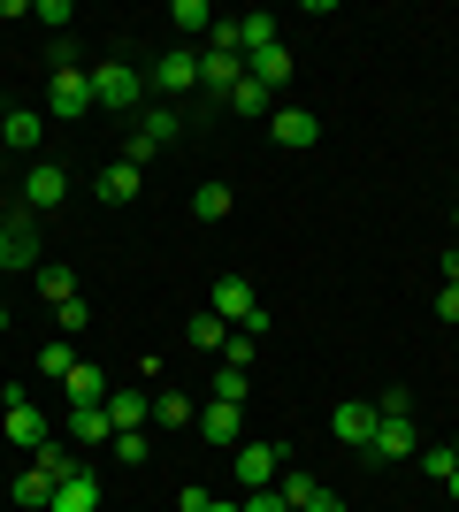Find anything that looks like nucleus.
<instances>
[{
	"mask_svg": "<svg viewBox=\"0 0 459 512\" xmlns=\"http://www.w3.org/2000/svg\"><path fill=\"white\" fill-rule=\"evenodd\" d=\"M414 459H421V474H437V482H452V474H459L452 444H444V451H414Z\"/></svg>",
	"mask_w": 459,
	"mask_h": 512,
	"instance_id": "nucleus-37",
	"label": "nucleus"
},
{
	"mask_svg": "<svg viewBox=\"0 0 459 512\" xmlns=\"http://www.w3.org/2000/svg\"><path fill=\"white\" fill-rule=\"evenodd\" d=\"M0 329H8V306H0Z\"/></svg>",
	"mask_w": 459,
	"mask_h": 512,
	"instance_id": "nucleus-45",
	"label": "nucleus"
},
{
	"mask_svg": "<svg viewBox=\"0 0 459 512\" xmlns=\"http://www.w3.org/2000/svg\"><path fill=\"white\" fill-rule=\"evenodd\" d=\"M0 428H8V444L16 451H46L54 436H46V413L23 398V390H8V413H0Z\"/></svg>",
	"mask_w": 459,
	"mask_h": 512,
	"instance_id": "nucleus-4",
	"label": "nucleus"
},
{
	"mask_svg": "<svg viewBox=\"0 0 459 512\" xmlns=\"http://www.w3.org/2000/svg\"><path fill=\"white\" fill-rule=\"evenodd\" d=\"M46 115H54V123L92 115V77H85L77 62H54V77H46Z\"/></svg>",
	"mask_w": 459,
	"mask_h": 512,
	"instance_id": "nucleus-1",
	"label": "nucleus"
},
{
	"mask_svg": "<svg viewBox=\"0 0 459 512\" xmlns=\"http://www.w3.org/2000/svg\"><path fill=\"white\" fill-rule=\"evenodd\" d=\"M215 398H230V406H245V375H238V367H222V375H215Z\"/></svg>",
	"mask_w": 459,
	"mask_h": 512,
	"instance_id": "nucleus-38",
	"label": "nucleus"
},
{
	"mask_svg": "<svg viewBox=\"0 0 459 512\" xmlns=\"http://www.w3.org/2000/svg\"><path fill=\"white\" fill-rule=\"evenodd\" d=\"M444 490H452V505H459V474H452V482H444Z\"/></svg>",
	"mask_w": 459,
	"mask_h": 512,
	"instance_id": "nucleus-44",
	"label": "nucleus"
},
{
	"mask_svg": "<svg viewBox=\"0 0 459 512\" xmlns=\"http://www.w3.org/2000/svg\"><path fill=\"white\" fill-rule=\"evenodd\" d=\"M161 146H176V107H146V115H138V130H131V146H123V161H131V169H146Z\"/></svg>",
	"mask_w": 459,
	"mask_h": 512,
	"instance_id": "nucleus-3",
	"label": "nucleus"
},
{
	"mask_svg": "<svg viewBox=\"0 0 459 512\" xmlns=\"http://www.w3.org/2000/svg\"><path fill=\"white\" fill-rule=\"evenodd\" d=\"M46 512H100V474H92V467H77L69 482H54Z\"/></svg>",
	"mask_w": 459,
	"mask_h": 512,
	"instance_id": "nucleus-9",
	"label": "nucleus"
},
{
	"mask_svg": "<svg viewBox=\"0 0 459 512\" xmlns=\"http://www.w3.org/2000/svg\"><path fill=\"white\" fill-rule=\"evenodd\" d=\"M169 31H215V8H207V0H176V8H169Z\"/></svg>",
	"mask_w": 459,
	"mask_h": 512,
	"instance_id": "nucleus-28",
	"label": "nucleus"
},
{
	"mask_svg": "<svg viewBox=\"0 0 459 512\" xmlns=\"http://www.w3.org/2000/svg\"><path fill=\"white\" fill-rule=\"evenodd\" d=\"M329 428H337V444H345V451H368L375 444V406H368V398H345V406L329 413Z\"/></svg>",
	"mask_w": 459,
	"mask_h": 512,
	"instance_id": "nucleus-8",
	"label": "nucleus"
},
{
	"mask_svg": "<svg viewBox=\"0 0 459 512\" xmlns=\"http://www.w3.org/2000/svg\"><path fill=\"white\" fill-rule=\"evenodd\" d=\"M276 146H322V123H314V115H306V107H284V115H276Z\"/></svg>",
	"mask_w": 459,
	"mask_h": 512,
	"instance_id": "nucleus-17",
	"label": "nucleus"
},
{
	"mask_svg": "<svg viewBox=\"0 0 459 512\" xmlns=\"http://www.w3.org/2000/svg\"><path fill=\"white\" fill-rule=\"evenodd\" d=\"M85 299H69V306H54V337H77V329H85Z\"/></svg>",
	"mask_w": 459,
	"mask_h": 512,
	"instance_id": "nucleus-36",
	"label": "nucleus"
},
{
	"mask_svg": "<svg viewBox=\"0 0 459 512\" xmlns=\"http://www.w3.org/2000/svg\"><path fill=\"white\" fill-rule=\"evenodd\" d=\"M192 428H199L215 451H238V444H245V406H230V398H207Z\"/></svg>",
	"mask_w": 459,
	"mask_h": 512,
	"instance_id": "nucleus-6",
	"label": "nucleus"
},
{
	"mask_svg": "<svg viewBox=\"0 0 459 512\" xmlns=\"http://www.w3.org/2000/svg\"><path fill=\"white\" fill-rule=\"evenodd\" d=\"M207 512H245V497H215V505H207Z\"/></svg>",
	"mask_w": 459,
	"mask_h": 512,
	"instance_id": "nucleus-43",
	"label": "nucleus"
},
{
	"mask_svg": "<svg viewBox=\"0 0 459 512\" xmlns=\"http://www.w3.org/2000/svg\"><path fill=\"white\" fill-rule=\"evenodd\" d=\"M245 512H291V505L276 490H245Z\"/></svg>",
	"mask_w": 459,
	"mask_h": 512,
	"instance_id": "nucleus-39",
	"label": "nucleus"
},
{
	"mask_svg": "<svg viewBox=\"0 0 459 512\" xmlns=\"http://www.w3.org/2000/svg\"><path fill=\"white\" fill-rule=\"evenodd\" d=\"M62 398H69V413H85V406H108V375L100 367H69V383H62Z\"/></svg>",
	"mask_w": 459,
	"mask_h": 512,
	"instance_id": "nucleus-11",
	"label": "nucleus"
},
{
	"mask_svg": "<svg viewBox=\"0 0 459 512\" xmlns=\"http://www.w3.org/2000/svg\"><path fill=\"white\" fill-rule=\"evenodd\" d=\"M115 459H123V467H146V459H153V436H146V428H123V436H115Z\"/></svg>",
	"mask_w": 459,
	"mask_h": 512,
	"instance_id": "nucleus-29",
	"label": "nucleus"
},
{
	"mask_svg": "<svg viewBox=\"0 0 459 512\" xmlns=\"http://www.w3.org/2000/svg\"><path fill=\"white\" fill-rule=\"evenodd\" d=\"M138 184H146V176H138L131 161H108V169H100V199H108V207H131Z\"/></svg>",
	"mask_w": 459,
	"mask_h": 512,
	"instance_id": "nucleus-18",
	"label": "nucleus"
},
{
	"mask_svg": "<svg viewBox=\"0 0 459 512\" xmlns=\"http://www.w3.org/2000/svg\"><path fill=\"white\" fill-rule=\"evenodd\" d=\"M284 444H238V490H276Z\"/></svg>",
	"mask_w": 459,
	"mask_h": 512,
	"instance_id": "nucleus-7",
	"label": "nucleus"
},
{
	"mask_svg": "<svg viewBox=\"0 0 459 512\" xmlns=\"http://www.w3.org/2000/svg\"><path fill=\"white\" fill-rule=\"evenodd\" d=\"M437 314H444V321H459V291H452V283L437 291Z\"/></svg>",
	"mask_w": 459,
	"mask_h": 512,
	"instance_id": "nucleus-41",
	"label": "nucleus"
},
{
	"mask_svg": "<svg viewBox=\"0 0 459 512\" xmlns=\"http://www.w3.org/2000/svg\"><path fill=\"white\" fill-rule=\"evenodd\" d=\"M375 421H414V398H406V390H383V398H375Z\"/></svg>",
	"mask_w": 459,
	"mask_h": 512,
	"instance_id": "nucleus-35",
	"label": "nucleus"
},
{
	"mask_svg": "<svg viewBox=\"0 0 459 512\" xmlns=\"http://www.w3.org/2000/svg\"><path fill=\"white\" fill-rule=\"evenodd\" d=\"M69 367H77L69 337H46V352H39V375H46V383H69Z\"/></svg>",
	"mask_w": 459,
	"mask_h": 512,
	"instance_id": "nucleus-27",
	"label": "nucleus"
},
{
	"mask_svg": "<svg viewBox=\"0 0 459 512\" xmlns=\"http://www.w3.org/2000/svg\"><path fill=\"white\" fill-rule=\"evenodd\" d=\"M437 276H444V283H452V291H459V245H452V253L437 260Z\"/></svg>",
	"mask_w": 459,
	"mask_h": 512,
	"instance_id": "nucleus-42",
	"label": "nucleus"
},
{
	"mask_svg": "<svg viewBox=\"0 0 459 512\" xmlns=\"http://www.w3.org/2000/svg\"><path fill=\"white\" fill-rule=\"evenodd\" d=\"M192 214H199V222H222V214H230V184H199V192H192Z\"/></svg>",
	"mask_w": 459,
	"mask_h": 512,
	"instance_id": "nucleus-31",
	"label": "nucleus"
},
{
	"mask_svg": "<svg viewBox=\"0 0 459 512\" xmlns=\"http://www.w3.org/2000/svg\"><path fill=\"white\" fill-rule=\"evenodd\" d=\"M207 505H215V490H199V482H192L184 497H176V512H207Z\"/></svg>",
	"mask_w": 459,
	"mask_h": 512,
	"instance_id": "nucleus-40",
	"label": "nucleus"
},
{
	"mask_svg": "<svg viewBox=\"0 0 459 512\" xmlns=\"http://www.w3.org/2000/svg\"><path fill=\"white\" fill-rule=\"evenodd\" d=\"M108 421H115V436L123 428H153V398L146 390H108Z\"/></svg>",
	"mask_w": 459,
	"mask_h": 512,
	"instance_id": "nucleus-13",
	"label": "nucleus"
},
{
	"mask_svg": "<svg viewBox=\"0 0 459 512\" xmlns=\"http://www.w3.org/2000/svg\"><path fill=\"white\" fill-rule=\"evenodd\" d=\"M253 344H261V337H245V329H230V344H222V367H238V375H245V367H253Z\"/></svg>",
	"mask_w": 459,
	"mask_h": 512,
	"instance_id": "nucleus-32",
	"label": "nucleus"
},
{
	"mask_svg": "<svg viewBox=\"0 0 459 512\" xmlns=\"http://www.w3.org/2000/svg\"><path fill=\"white\" fill-rule=\"evenodd\" d=\"M46 497H54V482H46V474L31 467V474H23V482H16V505H31V512H39Z\"/></svg>",
	"mask_w": 459,
	"mask_h": 512,
	"instance_id": "nucleus-33",
	"label": "nucleus"
},
{
	"mask_svg": "<svg viewBox=\"0 0 459 512\" xmlns=\"http://www.w3.org/2000/svg\"><path fill=\"white\" fill-rule=\"evenodd\" d=\"M62 199H69V176L54 161H39V169L23 176V207H62Z\"/></svg>",
	"mask_w": 459,
	"mask_h": 512,
	"instance_id": "nucleus-12",
	"label": "nucleus"
},
{
	"mask_svg": "<svg viewBox=\"0 0 459 512\" xmlns=\"http://www.w3.org/2000/svg\"><path fill=\"white\" fill-rule=\"evenodd\" d=\"M184 337H192L199 352H222V344H230V321H215V314H192V321H184Z\"/></svg>",
	"mask_w": 459,
	"mask_h": 512,
	"instance_id": "nucleus-26",
	"label": "nucleus"
},
{
	"mask_svg": "<svg viewBox=\"0 0 459 512\" xmlns=\"http://www.w3.org/2000/svg\"><path fill=\"white\" fill-rule=\"evenodd\" d=\"M452 459H459V436H452Z\"/></svg>",
	"mask_w": 459,
	"mask_h": 512,
	"instance_id": "nucleus-46",
	"label": "nucleus"
},
{
	"mask_svg": "<svg viewBox=\"0 0 459 512\" xmlns=\"http://www.w3.org/2000/svg\"><path fill=\"white\" fill-rule=\"evenodd\" d=\"M414 421H375V444H368V459H414Z\"/></svg>",
	"mask_w": 459,
	"mask_h": 512,
	"instance_id": "nucleus-16",
	"label": "nucleus"
},
{
	"mask_svg": "<svg viewBox=\"0 0 459 512\" xmlns=\"http://www.w3.org/2000/svg\"><path fill=\"white\" fill-rule=\"evenodd\" d=\"M207 314L230 321V329H245V321L261 314V299H253V283H245V276H215V291H207Z\"/></svg>",
	"mask_w": 459,
	"mask_h": 512,
	"instance_id": "nucleus-5",
	"label": "nucleus"
},
{
	"mask_svg": "<svg viewBox=\"0 0 459 512\" xmlns=\"http://www.w3.org/2000/svg\"><path fill=\"white\" fill-rule=\"evenodd\" d=\"M39 299L46 306H69V299H77V276H69V268H39Z\"/></svg>",
	"mask_w": 459,
	"mask_h": 512,
	"instance_id": "nucleus-30",
	"label": "nucleus"
},
{
	"mask_svg": "<svg viewBox=\"0 0 459 512\" xmlns=\"http://www.w3.org/2000/svg\"><path fill=\"white\" fill-rule=\"evenodd\" d=\"M192 421H199V406L184 390H161V398H153V428H192Z\"/></svg>",
	"mask_w": 459,
	"mask_h": 512,
	"instance_id": "nucleus-22",
	"label": "nucleus"
},
{
	"mask_svg": "<svg viewBox=\"0 0 459 512\" xmlns=\"http://www.w3.org/2000/svg\"><path fill=\"white\" fill-rule=\"evenodd\" d=\"M85 77H92V107H108V115L146 100V77H138L131 62H100V69H85Z\"/></svg>",
	"mask_w": 459,
	"mask_h": 512,
	"instance_id": "nucleus-2",
	"label": "nucleus"
},
{
	"mask_svg": "<svg viewBox=\"0 0 459 512\" xmlns=\"http://www.w3.org/2000/svg\"><path fill=\"white\" fill-rule=\"evenodd\" d=\"M153 85L169 92V100H176V92H192L199 85V54H169V62L153 69Z\"/></svg>",
	"mask_w": 459,
	"mask_h": 512,
	"instance_id": "nucleus-19",
	"label": "nucleus"
},
{
	"mask_svg": "<svg viewBox=\"0 0 459 512\" xmlns=\"http://www.w3.org/2000/svg\"><path fill=\"white\" fill-rule=\"evenodd\" d=\"M69 436H77V444H115V421H108V406L69 413Z\"/></svg>",
	"mask_w": 459,
	"mask_h": 512,
	"instance_id": "nucleus-21",
	"label": "nucleus"
},
{
	"mask_svg": "<svg viewBox=\"0 0 459 512\" xmlns=\"http://www.w3.org/2000/svg\"><path fill=\"white\" fill-rule=\"evenodd\" d=\"M261 46H276V16L253 8V16H238V54H261Z\"/></svg>",
	"mask_w": 459,
	"mask_h": 512,
	"instance_id": "nucleus-23",
	"label": "nucleus"
},
{
	"mask_svg": "<svg viewBox=\"0 0 459 512\" xmlns=\"http://www.w3.org/2000/svg\"><path fill=\"white\" fill-rule=\"evenodd\" d=\"M0 268H31V276L46 268V260H39V230H31V222H8V230H0Z\"/></svg>",
	"mask_w": 459,
	"mask_h": 512,
	"instance_id": "nucleus-10",
	"label": "nucleus"
},
{
	"mask_svg": "<svg viewBox=\"0 0 459 512\" xmlns=\"http://www.w3.org/2000/svg\"><path fill=\"white\" fill-rule=\"evenodd\" d=\"M452 222H459V207H452Z\"/></svg>",
	"mask_w": 459,
	"mask_h": 512,
	"instance_id": "nucleus-47",
	"label": "nucleus"
},
{
	"mask_svg": "<svg viewBox=\"0 0 459 512\" xmlns=\"http://www.w3.org/2000/svg\"><path fill=\"white\" fill-rule=\"evenodd\" d=\"M276 497H284L291 512H306L314 497H322V482H314V474H299V467H284V474H276Z\"/></svg>",
	"mask_w": 459,
	"mask_h": 512,
	"instance_id": "nucleus-24",
	"label": "nucleus"
},
{
	"mask_svg": "<svg viewBox=\"0 0 459 512\" xmlns=\"http://www.w3.org/2000/svg\"><path fill=\"white\" fill-rule=\"evenodd\" d=\"M31 467H39L46 482H69V474L85 467V459H77V451H62V444H46V451H31Z\"/></svg>",
	"mask_w": 459,
	"mask_h": 512,
	"instance_id": "nucleus-25",
	"label": "nucleus"
},
{
	"mask_svg": "<svg viewBox=\"0 0 459 512\" xmlns=\"http://www.w3.org/2000/svg\"><path fill=\"white\" fill-rule=\"evenodd\" d=\"M230 107H238V115H268V85H253V77H245V85L230 92Z\"/></svg>",
	"mask_w": 459,
	"mask_h": 512,
	"instance_id": "nucleus-34",
	"label": "nucleus"
},
{
	"mask_svg": "<svg viewBox=\"0 0 459 512\" xmlns=\"http://www.w3.org/2000/svg\"><path fill=\"white\" fill-rule=\"evenodd\" d=\"M0 138H8V146L16 153H31L46 138V115H31V107H16V115H8V123H0Z\"/></svg>",
	"mask_w": 459,
	"mask_h": 512,
	"instance_id": "nucleus-20",
	"label": "nucleus"
},
{
	"mask_svg": "<svg viewBox=\"0 0 459 512\" xmlns=\"http://www.w3.org/2000/svg\"><path fill=\"white\" fill-rule=\"evenodd\" d=\"M199 85H207V92H222V100H230V92L245 85V62H238V54H199Z\"/></svg>",
	"mask_w": 459,
	"mask_h": 512,
	"instance_id": "nucleus-15",
	"label": "nucleus"
},
{
	"mask_svg": "<svg viewBox=\"0 0 459 512\" xmlns=\"http://www.w3.org/2000/svg\"><path fill=\"white\" fill-rule=\"evenodd\" d=\"M245 77H253V85H268V92H276V85H284V77H291V46L276 39V46H261V54H245Z\"/></svg>",
	"mask_w": 459,
	"mask_h": 512,
	"instance_id": "nucleus-14",
	"label": "nucleus"
}]
</instances>
